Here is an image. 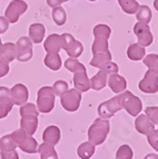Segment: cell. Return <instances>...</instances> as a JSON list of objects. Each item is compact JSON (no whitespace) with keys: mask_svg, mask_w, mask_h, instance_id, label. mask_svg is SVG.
I'll return each instance as SVG.
<instances>
[{"mask_svg":"<svg viewBox=\"0 0 158 159\" xmlns=\"http://www.w3.org/2000/svg\"><path fill=\"white\" fill-rule=\"evenodd\" d=\"M110 130V124L108 119L96 118L88 129V140L95 146H100L105 143L106 138Z\"/></svg>","mask_w":158,"mask_h":159,"instance_id":"cell-1","label":"cell"},{"mask_svg":"<svg viewBox=\"0 0 158 159\" xmlns=\"http://www.w3.org/2000/svg\"><path fill=\"white\" fill-rule=\"evenodd\" d=\"M56 95L53 90V87L44 86L38 90L37 93V108L39 112L42 114H49L55 108Z\"/></svg>","mask_w":158,"mask_h":159,"instance_id":"cell-2","label":"cell"},{"mask_svg":"<svg viewBox=\"0 0 158 159\" xmlns=\"http://www.w3.org/2000/svg\"><path fill=\"white\" fill-rule=\"evenodd\" d=\"M118 99L120 101V105L123 109H125L130 116L137 117L142 112V99L137 96H135L132 93L128 90H125L118 95Z\"/></svg>","mask_w":158,"mask_h":159,"instance_id":"cell-3","label":"cell"},{"mask_svg":"<svg viewBox=\"0 0 158 159\" xmlns=\"http://www.w3.org/2000/svg\"><path fill=\"white\" fill-rule=\"evenodd\" d=\"M60 103L65 110L69 112L77 111L81 105V93L77 89H68L60 97Z\"/></svg>","mask_w":158,"mask_h":159,"instance_id":"cell-4","label":"cell"},{"mask_svg":"<svg viewBox=\"0 0 158 159\" xmlns=\"http://www.w3.org/2000/svg\"><path fill=\"white\" fill-rule=\"evenodd\" d=\"M28 10V3L25 0H12L6 8L5 17L10 24H16L26 11Z\"/></svg>","mask_w":158,"mask_h":159,"instance_id":"cell-5","label":"cell"},{"mask_svg":"<svg viewBox=\"0 0 158 159\" xmlns=\"http://www.w3.org/2000/svg\"><path fill=\"white\" fill-rule=\"evenodd\" d=\"M15 45H16L17 50V60L20 62H27L32 58V56H34V50H32L34 43L29 37L22 36L17 40V43Z\"/></svg>","mask_w":158,"mask_h":159,"instance_id":"cell-6","label":"cell"},{"mask_svg":"<svg viewBox=\"0 0 158 159\" xmlns=\"http://www.w3.org/2000/svg\"><path fill=\"white\" fill-rule=\"evenodd\" d=\"M139 90L144 93H156L158 91V70L148 69L138 84Z\"/></svg>","mask_w":158,"mask_h":159,"instance_id":"cell-7","label":"cell"},{"mask_svg":"<svg viewBox=\"0 0 158 159\" xmlns=\"http://www.w3.org/2000/svg\"><path fill=\"white\" fill-rule=\"evenodd\" d=\"M123 107L120 105V101L118 99V96L114 97V98L109 99L107 101H104L98 106V116L103 119H109L114 115L121 110Z\"/></svg>","mask_w":158,"mask_h":159,"instance_id":"cell-8","label":"cell"},{"mask_svg":"<svg viewBox=\"0 0 158 159\" xmlns=\"http://www.w3.org/2000/svg\"><path fill=\"white\" fill-rule=\"evenodd\" d=\"M134 34H136L137 40L140 46L142 47H148L153 43L154 41V36L150 31V28L147 24H142V22L138 21L137 24L134 26Z\"/></svg>","mask_w":158,"mask_h":159,"instance_id":"cell-9","label":"cell"},{"mask_svg":"<svg viewBox=\"0 0 158 159\" xmlns=\"http://www.w3.org/2000/svg\"><path fill=\"white\" fill-rule=\"evenodd\" d=\"M10 96L13 106H22L28 101L29 91L28 88L24 84H17L12 88H10Z\"/></svg>","mask_w":158,"mask_h":159,"instance_id":"cell-10","label":"cell"},{"mask_svg":"<svg viewBox=\"0 0 158 159\" xmlns=\"http://www.w3.org/2000/svg\"><path fill=\"white\" fill-rule=\"evenodd\" d=\"M44 48L47 53H59V51L63 49L61 34H51L48 36L44 41Z\"/></svg>","mask_w":158,"mask_h":159,"instance_id":"cell-11","label":"cell"},{"mask_svg":"<svg viewBox=\"0 0 158 159\" xmlns=\"http://www.w3.org/2000/svg\"><path fill=\"white\" fill-rule=\"evenodd\" d=\"M135 128L139 134L147 136L153 130H155V125L150 121V119L145 114H139L135 120Z\"/></svg>","mask_w":158,"mask_h":159,"instance_id":"cell-12","label":"cell"},{"mask_svg":"<svg viewBox=\"0 0 158 159\" xmlns=\"http://www.w3.org/2000/svg\"><path fill=\"white\" fill-rule=\"evenodd\" d=\"M61 139V131L59 127L55 125H50L44 130L42 133V140L44 143H49L51 146H56Z\"/></svg>","mask_w":158,"mask_h":159,"instance_id":"cell-13","label":"cell"},{"mask_svg":"<svg viewBox=\"0 0 158 159\" xmlns=\"http://www.w3.org/2000/svg\"><path fill=\"white\" fill-rule=\"evenodd\" d=\"M111 91L115 93H121L127 89V80L124 76H120L118 74H114L108 76V84Z\"/></svg>","mask_w":158,"mask_h":159,"instance_id":"cell-14","label":"cell"},{"mask_svg":"<svg viewBox=\"0 0 158 159\" xmlns=\"http://www.w3.org/2000/svg\"><path fill=\"white\" fill-rule=\"evenodd\" d=\"M74 87L80 93H86L91 89L90 79L88 78L87 71H78L74 74Z\"/></svg>","mask_w":158,"mask_h":159,"instance_id":"cell-15","label":"cell"},{"mask_svg":"<svg viewBox=\"0 0 158 159\" xmlns=\"http://www.w3.org/2000/svg\"><path fill=\"white\" fill-rule=\"evenodd\" d=\"M46 36V27L40 22H35L30 25L29 27V36L28 37L31 39L32 43L38 45L44 41V38Z\"/></svg>","mask_w":158,"mask_h":159,"instance_id":"cell-16","label":"cell"},{"mask_svg":"<svg viewBox=\"0 0 158 159\" xmlns=\"http://www.w3.org/2000/svg\"><path fill=\"white\" fill-rule=\"evenodd\" d=\"M38 124H39V122H38L37 116L21 117V119H20V128L30 136H32L37 131Z\"/></svg>","mask_w":158,"mask_h":159,"instance_id":"cell-17","label":"cell"},{"mask_svg":"<svg viewBox=\"0 0 158 159\" xmlns=\"http://www.w3.org/2000/svg\"><path fill=\"white\" fill-rule=\"evenodd\" d=\"M146 56L145 47L140 46L139 43H132L127 49V57L132 61L142 60Z\"/></svg>","mask_w":158,"mask_h":159,"instance_id":"cell-18","label":"cell"},{"mask_svg":"<svg viewBox=\"0 0 158 159\" xmlns=\"http://www.w3.org/2000/svg\"><path fill=\"white\" fill-rule=\"evenodd\" d=\"M95 150L96 146L88 140L79 145L78 148H77V155H78L79 158L81 159H90L95 154Z\"/></svg>","mask_w":158,"mask_h":159,"instance_id":"cell-19","label":"cell"},{"mask_svg":"<svg viewBox=\"0 0 158 159\" xmlns=\"http://www.w3.org/2000/svg\"><path fill=\"white\" fill-rule=\"evenodd\" d=\"M107 84H108V76L106 74H104L103 71H100V70L90 79L91 89H94L96 91L103 90Z\"/></svg>","mask_w":158,"mask_h":159,"instance_id":"cell-20","label":"cell"},{"mask_svg":"<svg viewBox=\"0 0 158 159\" xmlns=\"http://www.w3.org/2000/svg\"><path fill=\"white\" fill-rule=\"evenodd\" d=\"M44 64L47 68H49L53 71H58L61 68V57L59 53H47L44 58Z\"/></svg>","mask_w":158,"mask_h":159,"instance_id":"cell-21","label":"cell"},{"mask_svg":"<svg viewBox=\"0 0 158 159\" xmlns=\"http://www.w3.org/2000/svg\"><path fill=\"white\" fill-rule=\"evenodd\" d=\"M18 147L26 154H36V152H38V147L39 146H38L37 140L32 136L28 135Z\"/></svg>","mask_w":158,"mask_h":159,"instance_id":"cell-22","label":"cell"},{"mask_svg":"<svg viewBox=\"0 0 158 159\" xmlns=\"http://www.w3.org/2000/svg\"><path fill=\"white\" fill-rule=\"evenodd\" d=\"M0 58L5 60L6 62H11L17 58V50H16V45L13 43H6L2 46V52Z\"/></svg>","mask_w":158,"mask_h":159,"instance_id":"cell-23","label":"cell"},{"mask_svg":"<svg viewBox=\"0 0 158 159\" xmlns=\"http://www.w3.org/2000/svg\"><path fill=\"white\" fill-rule=\"evenodd\" d=\"M94 56H92L91 60H90V66L92 67H96V68H99L100 66L107 61H110L113 59V55L109 50L107 51H101V52H96V53H92Z\"/></svg>","mask_w":158,"mask_h":159,"instance_id":"cell-24","label":"cell"},{"mask_svg":"<svg viewBox=\"0 0 158 159\" xmlns=\"http://www.w3.org/2000/svg\"><path fill=\"white\" fill-rule=\"evenodd\" d=\"M38 152L40 155V159H59L55 146H51L49 143H41L38 147Z\"/></svg>","mask_w":158,"mask_h":159,"instance_id":"cell-25","label":"cell"},{"mask_svg":"<svg viewBox=\"0 0 158 159\" xmlns=\"http://www.w3.org/2000/svg\"><path fill=\"white\" fill-rule=\"evenodd\" d=\"M121 10L127 15H134L138 11L140 5L137 0H118Z\"/></svg>","mask_w":158,"mask_h":159,"instance_id":"cell-26","label":"cell"},{"mask_svg":"<svg viewBox=\"0 0 158 159\" xmlns=\"http://www.w3.org/2000/svg\"><path fill=\"white\" fill-rule=\"evenodd\" d=\"M92 34H94V37L95 38H100V39L108 40L111 34V29L108 25L99 24V25H96V26L94 27Z\"/></svg>","mask_w":158,"mask_h":159,"instance_id":"cell-27","label":"cell"},{"mask_svg":"<svg viewBox=\"0 0 158 159\" xmlns=\"http://www.w3.org/2000/svg\"><path fill=\"white\" fill-rule=\"evenodd\" d=\"M136 18L139 22L142 24H149L151 21V18H153V13L151 10L148 6L146 5H142L138 9V11L136 12Z\"/></svg>","mask_w":158,"mask_h":159,"instance_id":"cell-28","label":"cell"},{"mask_svg":"<svg viewBox=\"0 0 158 159\" xmlns=\"http://www.w3.org/2000/svg\"><path fill=\"white\" fill-rule=\"evenodd\" d=\"M63 65H65L67 70L72 72V74H76V72H78V71H87V70H86V67H85L77 58H71V57H69V58L63 62Z\"/></svg>","mask_w":158,"mask_h":159,"instance_id":"cell-29","label":"cell"},{"mask_svg":"<svg viewBox=\"0 0 158 159\" xmlns=\"http://www.w3.org/2000/svg\"><path fill=\"white\" fill-rule=\"evenodd\" d=\"M51 17H53V20L55 21V24L57 26H63L67 21V13L66 10L59 6V7H56L51 11Z\"/></svg>","mask_w":158,"mask_h":159,"instance_id":"cell-30","label":"cell"},{"mask_svg":"<svg viewBox=\"0 0 158 159\" xmlns=\"http://www.w3.org/2000/svg\"><path fill=\"white\" fill-rule=\"evenodd\" d=\"M20 116L26 117V116H39V110L37 108V105H35L32 102H26L25 105L20 106Z\"/></svg>","mask_w":158,"mask_h":159,"instance_id":"cell-31","label":"cell"},{"mask_svg":"<svg viewBox=\"0 0 158 159\" xmlns=\"http://www.w3.org/2000/svg\"><path fill=\"white\" fill-rule=\"evenodd\" d=\"M17 146L13 143L11 135H6L0 138V151H9V150H16Z\"/></svg>","mask_w":158,"mask_h":159,"instance_id":"cell-32","label":"cell"},{"mask_svg":"<svg viewBox=\"0 0 158 159\" xmlns=\"http://www.w3.org/2000/svg\"><path fill=\"white\" fill-rule=\"evenodd\" d=\"M107 50H109L108 40L100 39V38H95V40H94V43H92V45H91L92 53L101 52V51H107Z\"/></svg>","mask_w":158,"mask_h":159,"instance_id":"cell-33","label":"cell"},{"mask_svg":"<svg viewBox=\"0 0 158 159\" xmlns=\"http://www.w3.org/2000/svg\"><path fill=\"white\" fill-rule=\"evenodd\" d=\"M134 151L128 145H121L116 152V159H132Z\"/></svg>","mask_w":158,"mask_h":159,"instance_id":"cell-34","label":"cell"},{"mask_svg":"<svg viewBox=\"0 0 158 159\" xmlns=\"http://www.w3.org/2000/svg\"><path fill=\"white\" fill-rule=\"evenodd\" d=\"M100 71H103L104 74H106L107 76H110L114 74H118L119 71V67L116 62H113V61H107L105 64H103L101 66L98 68Z\"/></svg>","mask_w":158,"mask_h":159,"instance_id":"cell-35","label":"cell"},{"mask_svg":"<svg viewBox=\"0 0 158 159\" xmlns=\"http://www.w3.org/2000/svg\"><path fill=\"white\" fill-rule=\"evenodd\" d=\"M68 89H69L68 82L65 81V80H57V81L53 82V93H55L56 96H58V97H61Z\"/></svg>","mask_w":158,"mask_h":159,"instance_id":"cell-36","label":"cell"},{"mask_svg":"<svg viewBox=\"0 0 158 159\" xmlns=\"http://www.w3.org/2000/svg\"><path fill=\"white\" fill-rule=\"evenodd\" d=\"M66 52L71 58H79L82 55V52H84V46H82V43L79 40H76V43H74V46L68 51H66Z\"/></svg>","mask_w":158,"mask_h":159,"instance_id":"cell-37","label":"cell"},{"mask_svg":"<svg viewBox=\"0 0 158 159\" xmlns=\"http://www.w3.org/2000/svg\"><path fill=\"white\" fill-rule=\"evenodd\" d=\"M142 62L148 69H156L158 70V55L156 53H149L146 55L145 58L142 59Z\"/></svg>","mask_w":158,"mask_h":159,"instance_id":"cell-38","label":"cell"},{"mask_svg":"<svg viewBox=\"0 0 158 159\" xmlns=\"http://www.w3.org/2000/svg\"><path fill=\"white\" fill-rule=\"evenodd\" d=\"M61 43H63V49L65 51H68L74 43H76V39L71 34H68V32H65V34H61Z\"/></svg>","mask_w":158,"mask_h":159,"instance_id":"cell-39","label":"cell"},{"mask_svg":"<svg viewBox=\"0 0 158 159\" xmlns=\"http://www.w3.org/2000/svg\"><path fill=\"white\" fill-rule=\"evenodd\" d=\"M145 115L155 126H158V107L150 106L145 109Z\"/></svg>","mask_w":158,"mask_h":159,"instance_id":"cell-40","label":"cell"},{"mask_svg":"<svg viewBox=\"0 0 158 159\" xmlns=\"http://www.w3.org/2000/svg\"><path fill=\"white\" fill-rule=\"evenodd\" d=\"M10 135H11V138H12L13 143H16V146L18 147L19 145H20V143L24 141L25 138L28 136V134H27L26 131H24V130L20 128V129L13 130L12 134H10Z\"/></svg>","mask_w":158,"mask_h":159,"instance_id":"cell-41","label":"cell"},{"mask_svg":"<svg viewBox=\"0 0 158 159\" xmlns=\"http://www.w3.org/2000/svg\"><path fill=\"white\" fill-rule=\"evenodd\" d=\"M0 103H7V105H13L10 96V89L7 87L0 86Z\"/></svg>","mask_w":158,"mask_h":159,"instance_id":"cell-42","label":"cell"},{"mask_svg":"<svg viewBox=\"0 0 158 159\" xmlns=\"http://www.w3.org/2000/svg\"><path fill=\"white\" fill-rule=\"evenodd\" d=\"M147 141L154 150L158 151V129L153 130L147 135Z\"/></svg>","mask_w":158,"mask_h":159,"instance_id":"cell-43","label":"cell"},{"mask_svg":"<svg viewBox=\"0 0 158 159\" xmlns=\"http://www.w3.org/2000/svg\"><path fill=\"white\" fill-rule=\"evenodd\" d=\"M13 105H7V103H0V119H3L8 116L11 111Z\"/></svg>","mask_w":158,"mask_h":159,"instance_id":"cell-44","label":"cell"},{"mask_svg":"<svg viewBox=\"0 0 158 159\" xmlns=\"http://www.w3.org/2000/svg\"><path fill=\"white\" fill-rule=\"evenodd\" d=\"M10 71V67H9L8 62H6L5 60L0 58V78L6 77Z\"/></svg>","mask_w":158,"mask_h":159,"instance_id":"cell-45","label":"cell"},{"mask_svg":"<svg viewBox=\"0 0 158 159\" xmlns=\"http://www.w3.org/2000/svg\"><path fill=\"white\" fill-rule=\"evenodd\" d=\"M0 157L1 159H19V155L16 150L0 151Z\"/></svg>","mask_w":158,"mask_h":159,"instance_id":"cell-46","label":"cell"},{"mask_svg":"<svg viewBox=\"0 0 158 159\" xmlns=\"http://www.w3.org/2000/svg\"><path fill=\"white\" fill-rule=\"evenodd\" d=\"M9 26H10V22L8 21V19L5 16L0 17V34H5L9 29Z\"/></svg>","mask_w":158,"mask_h":159,"instance_id":"cell-47","label":"cell"},{"mask_svg":"<svg viewBox=\"0 0 158 159\" xmlns=\"http://www.w3.org/2000/svg\"><path fill=\"white\" fill-rule=\"evenodd\" d=\"M47 1V5L49 6L50 8H56V7H59L61 6V3L67 2L68 0H46Z\"/></svg>","mask_w":158,"mask_h":159,"instance_id":"cell-48","label":"cell"},{"mask_svg":"<svg viewBox=\"0 0 158 159\" xmlns=\"http://www.w3.org/2000/svg\"><path fill=\"white\" fill-rule=\"evenodd\" d=\"M144 159H158V155L157 154H148L144 157Z\"/></svg>","mask_w":158,"mask_h":159,"instance_id":"cell-49","label":"cell"},{"mask_svg":"<svg viewBox=\"0 0 158 159\" xmlns=\"http://www.w3.org/2000/svg\"><path fill=\"white\" fill-rule=\"evenodd\" d=\"M154 8L158 11V0H154Z\"/></svg>","mask_w":158,"mask_h":159,"instance_id":"cell-50","label":"cell"},{"mask_svg":"<svg viewBox=\"0 0 158 159\" xmlns=\"http://www.w3.org/2000/svg\"><path fill=\"white\" fill-rule=\"evenodd\" d=\"M2 46H3V43H2V41H1V38H0V56H1V52H2Z\"/></svg>","mask_w":158,"mask_h":159,"instance_id":"cell-51","label":"cell"},{"mask_svg":"<svg viewBox=\"0 0 158 159\" xmlns=\"http://www.w3.org/2000/svg\"><path fill=\"white\" fill-rule=\"evenodd\" d=\"M88 1H97V0H88Z\"/></svg>","mask_w":158,"mask_h":159,"instance_id":"cell-52","label":"cell"}]
</instances>
